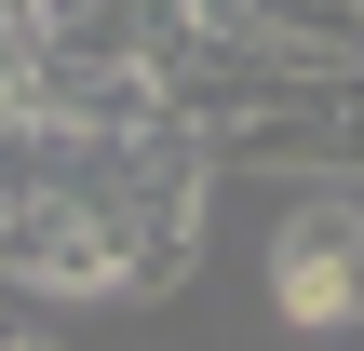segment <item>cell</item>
Wrapping results in <instances>:
<instances>
[{
	"mask_svg": "<svg viewBox=\"0 0 364 351\" xmlns=\"http://www.w3.org/2000/svg\"><path fill=\"white\" fill-rule=\"evenodd\" d=\"M0 351H41V338H27V325H0Z\"/></svg>",
	"mask_w": 364,
	"mask_h": 351,
	"instance_id": "obj_2",
	"label": "cell"
},
{
	"mask_svg": "<svg viewBox=\"0 0 364 351\" xmlns=\"http://www.w3.org/2000/svg\"><path fill=\"white\" fill-rule=\"evenodd\" d=\"M270 311L297 338H364V203L324 189L270 230Z\"/></svg>",
	"mask_w": 364,
	"mask_h": 351,
	"instance_id": "obj_1",
	"label": "cell"
}]
</instances>
